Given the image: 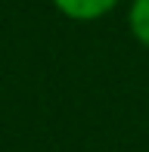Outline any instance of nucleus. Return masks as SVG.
Masks as SVG:
<instances>
[{"instance_id":"nucleus-1","label":"nucleus","mask_w":149,"mask_h":152,"mask_svg":"<svg viewBox=\"0 0 149 152\" xmlns=\"http://www.w3.org/2000/svg\"><path fill=\"white\" fill-rule=\"evenodd\" d=\"M59 10L69 19H78V22H90V19H99L112 10L118 0H53Z\"/></svg>"},{"instance_id":"nucleus-2","label":"nucleus","mask_w":149,"mask_h":152,"mask_svg":"<svg viewBox=\"0 0 149 152\" xmlns=\"http://www.w3.org/2000/svg\"><path fill=\"white\" fill-rule=\"evenodd\" d=\"M131 31L140 44L149 47V0H134L131 3Z\"/></svg>"}]
</instances>
